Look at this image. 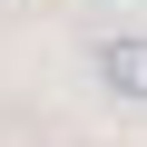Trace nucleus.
Returning <instances> with one entry per match:
<instances>
[{
    "instance_id": "nucleus-1",
    "label": "nucleus",
    "mask_w": 147,
    "mask_h": 147,
    "mask_svg": "<svg viewBox=\"0 0 147 147\" xmlns=\"http://www.w3.org/2000/svg\"><path fill=\"white\" fill-rule=\"evenodd\" d=\"M98 88H108V98H147V30L98 39Z\"/></svg>"
}]
</instances>
